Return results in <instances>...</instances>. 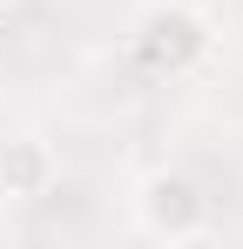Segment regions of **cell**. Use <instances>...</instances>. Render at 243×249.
Instances as JSON below:
<instances>
[{
	"mask_svg": "<svg viewBox=\"0 0 243 249\" xmlns=\"http://www.w3.org/2000/svg\"><path fill=\"white\" fill-rule=\"evenodd\" d=\"M142 54H149V61H169V68H182V61H189V54H202V27L196 20H189V14H156V20H149V41H142Z\"/></svg>",
	"mask_w": 243,
	"mask_h": 249,
	"instance_id": "6da1fadb",
	"label": "cell"
},
{
	"mask_svg": "<svg viewBox=\"0 0 243 249\" xmlns=\"http://www.w3.org/2000/svg\"><path fill=\"white\" fill-rule=\"evenodd\" d=\"M149 229L189 236V229H196V196H189L182 182H156V189H149Z\"/></svg>",
	"mask_w": 243,
	"mask_h": 249,
	"instance_id": "7a4b0ae2",
	"label": "cell"
},
{
	"mask_svg": "<svg viewBox=\"0 0 243 249\" xmlns=\"http://www.w3.org/2000/svg\"><path fill=\"white\" fill-rule=\"evenodd\" d=\"M40 182H47V155H40L34 142L0 148V189H7V196H34Z\"/></svg>",
	"mask_w": 243,
	"mask_h": 249,
	"instance_id": "3957f363",
	"label": "cell"
}]
</instances>
